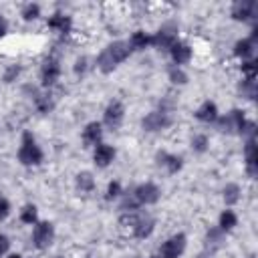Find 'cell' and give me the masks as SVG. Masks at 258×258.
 Segmentation results:
<instances>
[{"label": "cell", "instance_id": "cell-1", "mask_svg": "<svg viewBox=\"0 0 258 258\" xmlns=\"http://www.w3.org/2000/svg\"><path fill=\"white\" fill-rule=\"evenodd\" d=\"M216 127L228 135H240L244 139L256 137V123L250 121L242 109H230L226 115H220L216 119Z\"/></svg>", "mask_w": 258, "mask_h": 258}, {"label": "cell", "instance_id": "cell-2", "mask_svg": "<svg viewBox=\"0 0 258 258\" xmlns=\"http://www.w3.org/2000/svg\"><path fill=\"white\" fill-rule=\"evenodd\" d=\"M131 56V48L127 44V40H113L109 42L95 58V64L97 69L103 73V75H109L113 73L119 64H123L127 58Z\"/></svg>", "mask_w": 258, "mask_h": 258}, {"label": "cell", "instance_id": "cell-3", "mask_svg": "<svg viewBox=\"0 0 258 258\" xmlns=\"http://www.w3.org/2000/svg\"><path fill=\"white\" fill-rule=\"evenodd\" d=\"M16 157L26 167H36V165H40L44 161V151H42V147L38 145L36 137L30 131H22Z\"/></svg>", "mask_w": 258, "mask_h": 258}, {"label": "cell", "instance_id": "cell-4", "mask_svg": "<svg viewBox=\"0 0 258 258\" xmlns=\"http://www.w3.org/2000/svg\"><path fill=\"white\" fill-rule=\"evenodd\" d=\"M187 248V236L183 232L171 234L165 242H161L157 250V258H181Z\"/></svg>", "mask_w": 258, "mask_h": 258}, {"label": "cell", "instance_id": "cell-5", "mask_svg": "<svg viewBox=\"0 0 258 258\" xmlns=\"http://www.w3.org/2000/svg\"><path fill=\"white\" fill-rule=\"evenodd\" d=\"M32 246L36 250H46L52 246L54 242V226L52 222L48 220H38L34 226H32Z\"/></svg>", "mask_w": 258, "mask_h": 258}, {"label": "cell", "instance_id": "cell-6", "mask_svg": "<svg viewBox=\"0 0 258 258\" xmlns=\"http://www.w3.org/2000/svg\"><path fill=\"white\" fill-rule=\"evenodd\" d=\"M62 75V67H60V60L56 56H46L40 64V71H38V77H40V85L42 89H50L58 83Z\"/></svg>", "mask_w": 258, "mask_h": 258}, {"label": "cell", "instance_id": "cell-7", "mask_svg": "<svg viewBox=\"0 0 258 258\" xmlns=\"http://www.w3.org/2000/svg\"><path fill=\"white\" fill-rule=\"evenodd\" d=\"M131 194H133L135 202L139 204V208H143V206H155L161 200V187L157 183H153V181H143V183L135 185L131 189Z\"/></svg>", "mask_w": 258, "mask_h": 258}, {"label": "cell", "instance_id": "cell-8", "mask_svg": "<svg viewBox=\"0 0 258 258\" xmlns=\"http://www.w3.org/2000/svg\"><path fill=\"white\" fill-rule=\"evenodd\" d=\"M171 123H173L171 113H165L161 109H155V111H149L141 119V129L147 131V133H159V131H165Z\"/></svg>", "mask_w": 258, "mask_h": 258}, {"label": "cell", "instance_id": "cell-9", "mask_svg": "<svg viewBox=\"0 0 258 258\" xmlns=\"http://www.w3.org/2000/svg\"><path fill=\"white\" fill-rule=\"evenodd\" d=\"M175 40H179V36H177V26L173 22L161 24L157 28V32L151 34V46H155L159 50H169Z\"/></svg>", "mask_w": 258, "mask_h": 258}, {"label": "cell", "instance_id": "cell-10", "mask_svg": "<svg viewBox=\"0 0 258 258\" xmlns=\"http://www.w3.org/2000/svg\"><path fill=\"white\" fill-rule=\"evenodd\" d=\"M123 119H125V105L119 101V99H113L107 103L105 111H103V121L101 125H105L107 129L111 131H117L121 125H123Z\"/></svg>", "mask_w": 258, "mask_h": 258}, {"label": "cell", "instance_id": "cell-11", "mask_svg": "<svg viewBox=\"0 0 258 258\" xmlns=\"http://www.w3.org/2000/svg\"><path fill=\"white\" fill-rule=\"evenodd\" d=\"M230 16L236 22H254L258 16V2L254 0H236L230 6Z\"/></svg>", "mask_w": 258, "mask_h": 258}, {"label": "cell", "instance_id": "cell-12", "mask_svg": "<svg viewBox=\"0 0 258 258\" xmlns=\"http://www.w3.org/2000/svg\"><path fill=\"white\" fill-rule=\"evenodd\" d=\"M256 40H258V28L254 26V28H252V32H250V36L238 38V40L234 42V48H232L234 56H236V58H238L240 62H244V60H250V58H254V50H256Z\"/></svg>", "mask_w": 258, "mask_h": 258}, {"label": "cell", "instance_id": "cell-13", "mask_svg": "<svg viewBox=\"0 0 258 258\" xmlns=\"http://www.w3.org/2000/svg\"><path fill=\"white\" fill-rule=\"evenodd\" d=\"M26 91L30 93V101L34 105V109L40 113V115H46L54 109V97L50 93V89H34V87H26Z\"/></svg>", "mask_w": 258, "mask_h": 258}, {"label": "cell", "instance_id": "cell-14", "mask_svg": "<svg viewBox=\"0 0 258 258\" xmlns=\"http://www.w3.org/2000/svg\"><path fill=\"white\" fill-rule=\"evenodd\" d=\"M244 167L248 177H256L258 175V145H256V137H248L244 139Z\"/></svg>", "mask_w": 258, "mask_h": 258}, {"label": "cell", "instance_id": "cell-15", "mask_svg": "<svg viewBox=\"0 0 258 258\" xmlns=\"http://www.w3.org/2000/svg\"><path fill=\"white\" fill-rule=\"evenodd\" d=\"M169 56H171V64L183 67L194 58V48L185 40H175L169 48Z\"/></svg>", "mask_w": 258, "mask_h": 258}, {"label": "cell", "instance_id": "cell-16", "mask_svg": "<svg viewBox=\"0 0 258 258\" xmlns=\"http://www.w3.org/2000/svg\"><path fill=\"white\" fill-rule=\"evenodd\" d=\"M155 163H157L159 167H163L167 173H177V171H181V167H183L181 155L169 153V151H165V149H161V151L155 153Z\"/></svg>", "mask_w": 258, "mask_h": 258}, {"label": "cell", "instance_id": "cell-17", "mask_svg": "<svg viewBox=\"0 0 258 258\" xmlns=\"http://www.w3.org/2000/svg\"><path fill=\"white\" fill-rule=\"evenodd\" d=\"M81 139H83L85 147H97L99 143H103V125H101V121H89L81 131Z\"/></svg>", "mask_w": 258, "mask_h": 258}, {"label": "cell", "instance_id": "cell-18", "mask_svg": "<svg viewBox=\"0 0 258 258\" xmlns=\"http://www.w3.org/2000/svg\"><path fill=\"white\" fill-rule=\"evenodd\" d=\"M115 157H117V149L109 143H99L97 147H93V161L101 169L109 167L115 161Z\"/></svg>", "mask_w": 258, "mask_h": 258}, {"label": "cell", "instance_id": "cell-19", "mask_svg": "<svg viewBox=\"0 0 258 258\" xmlns=\"http://www.w3.org/2000/svg\"><path fill=\"white\" fill-rule=\"evenodd\" d=\"M46 28L56 34H69L73 30V18L64 12H52L46 18Z\"/></svg>", "mask_w": 258, "mask_h": 258}, {"label": "cell", "instance_id": "cell-20", "mask_svg": "<svg viewBox=\"0 0 258 258\" xmlns=\"http://www.w3.org/2000/svg\"><path fill=\"white\" fill-rule=\"evenodd\" d=\"M153 230H155V220H153V216L147 214V212H139V218H137V224H135L131 236L137 238V240H147V238L153 234Z\"/></svg>", "mask_w": 258, "mask_h": 258}, {"label": "cell", "instance_id": "cell-21", "mask_svg": "<svg viewBox=\"0 0 258 258\" xmlns=\"http://www.w3.org/2000/svg\"><path fill=\"white\" fill-rule=\"evenodd\" d=\"M194 117L198 119V121H202V123H208V125H212V123H216V119L220 117V111H218V105L214 103V101H210V99H206L196 111H194Z\"/></svg>", "mask_w": 258, "mask_h": 258}, {"label": "cell", "instance_id": "cell-22", "mask_svg": "<svg viewBox=\"0 0 258 258\" xmlns=\"http://www.w3.org/2000/svg\"><path fill=\"white\" fill-rule=\"evenodd\" d=\"M224 242H226V234H224L218 226H214V228H210V230L206 232V236H204V250L212 256L216 250H220V248L224 246Z\"/></svg>", "mask_w": 258, "mask_h": 258}, {"label": "cell", "instance_id": "cell-23", "mask_svg": "<svg viewBox=\"0 0 258 258\" xmlns=\"http://www.w3.org/2000/svg\"><path fill=\"white\" fill-rule=\"evenodd\" d=\"M75 187H77V191H79V194L89 196V194H93V191H95L97 181H95V177H93V173H91V171H79V173L75 175Z\"/></svg>", "mask_w": 258, "mask_h": 258}, {"label": "cell", "instance_id": "cell-24", "mask_svg": "<svg viewBox=\"0 0 258 258\" xmlns=\"http://www.w3.org/2000/svg\"><path fill=\"white\" fill-rule=\"evenodd\" d=\"M127 44H129L131 52H141V50H145V48L151 46V34H149L147 30H135V32L129 36Z\"/></svg>", "mask_w": 258, "mask_h": 258}, {"label": "cell", "instance_id": "cell-25", "mask_svg": "<svg viewBox=\"0 0 258 258\" xmlns=\"http://www.w3.org/2000/svg\"><path fill=\"white\" fill-rule=\"evenodd\" d=\"M222 200H224V204H226L228 208L236 206V204L242 200V187H240L236 181L226 183V185L222 187Z\"/></svg>", "mask_w": 258, "mask_h": 258}, {"label": "cell", "instance_id": "cell-26", "mask_svg": "<svg viewBox=\"0 0 258 258\" xmlns=\"http://www.w3.org/2000/svg\"><path fill=\"white\" fill-rule=\"evenodd\" d=\"M236 226H238V214H236L234 210H230V208L222 210V214L218 216V228H220L224 234H228V232H232Z\"/></svg>", "mask_w": 258, "mask_h": 258}, {"label": "cell", "instance_id": "cell-27", "mask_svg": "<svg viewBox=\"0 0 258 258\" xmlns=\"http://www.w3.org/2000/svg\"><path fill=\"white\" fill-rule=\"evenodd\" d=\"M167 79L171 81V85H177V87H183L189 81L185 69L183 67H177V64H169L167 67Z\"/></svg>", "mask_w": 258, "mask_h": 258}, {"label": "cell", "instance_id": "cell-28", "mask_svg": "<svg viewBox=\"0 0 258 258\" xmlns=\"http://www.w3.org/2000/svg\"><path fill=\"white\" fill-rule=\"evenodd\" d=\"M18 220H20L22 224H26V226H34V224L38 222V210H36V206H34V204H24V206L20 208Z\"/></svg>", "mask_w": 258, "mask_h": 258}, {"label": "cell", "instance_id": "cell-29", "mask_svg": "<svg viewBox=\"0 0 258 258\" xmlns=\"http://www.w3.org/2000/svg\"><path fill=\"white\" fill-rule=\"evenodd\" d=\"M238 93L246 101H254L256 99V79H242L238 83Z\"/></svg>", "mask_w": 258, "mask_h": 258}, {"label": "cell", "instance_id": "cell-30", "mask_svg": "<svg viewBox=\"0 0 258 258\" xmlns=\"http://www.w3.org/2000/svg\"><path fill=\"white\" fill-rule=\"evenodd\" d=\"M40 12H42V8H40V4H36V2H26V4L20 8V16H22V20H26V22L36 20V18L40 16Z\"/></svg>", "mask_w": 258, "mask_h": 258}, {"label": "cell", "instance_id": "cell-31", "mask_svg": "<svg viewBox=\"0 0 258 258\" xmlns=\"http://www.w3.org/2000/svg\"><path fill=\"white\" fill-rule=\"evenodd\" d=\"M210 149V137L206 133H196L191 137V151L194 153H206Z\"/></svg>", "mask_w": 258, "mask_h": 258}, {"label": "cell", "instance_id": "cell-32", "mask_svg": "<svg viewBox=\"0 0 258 258\" xmlns=\"http://www.w3.org/2000/svg\"><path fill=\"white\" fill-rule=\"evenodd\" d=\"M121 196H123V185H121V181L111 179V181L107 183V187H105V200H107V202H115V200H119Z\"/></svg>", "mask_w": 258, "mask_h": 258}, {"label": "cell", "instance_id": "cell-33", "mask_svg": "<svg viewBox=\"0 0 258 258\" xmlns=\"http://www.w3.org/2000/svg\"><path fill=\"white\" fill-rule=\"evenodd\" d=\"M20 73H22V67L20 64H8L4 69V73H2V83H6V85L14 83L20 77Z\"/></svg>", "mask_w": 258, "mask_h": 258}, {"label": "cell", "instance_id": "cell-34", "mask_svg": "<svg viewBox=\"0 0 258 258\" xmlns=\"http://www.w3.org/2000/svg\"><path fill=\"white\" fill-rule=\"evenodd\" d=\"M240 71H242V79H256V73H258V64L254 58L250 60H244L240 64Z\"/></svg>", "mask_w": 258, "mask_h": 258}, {"label": "cell", "instance_id": "cell-35", "mask_svg": "<svg viewBox=\"0 0 258 258\" xmlns=\"http://www.w3.org/2000/svg\"><path fill=\"white\" fill-rule=\"evenodd\" d=\"M89 71V58L87 56H79L73 64V73L75 77H85V73Z\"/></svg>", "mask_w": 258, "mask_h": 258}, {"label": "cell", "instance_id": "cell-36", "mask_svg": "<svg viewBox=\"0 0 258 258\" xmlns=\"http://www.w3.org/2000/svg\"><path fill=\"white\" fill-rule=\"evenodd\" d=\"M10 214H12V204H10V200L4 198V196H0V222L8 220Z\"/></svg>", "mask_w": 258, "mask_h": 258}, {"label": "cell", "instance_id": "cell-37", "mask_svg": "<svg viewBox=\"0 0 258 258\" xmlns=\"http://www.w3.org/2000/svg\"><path fill=\"white\" fill-rule=\"evenodd\" d=\"M10 250V238L6 234H0V258H4Z\"/></svg>", "mask_w": 258, "mask_h": 258}, {"label": "cell", "instance_id": "cell-38", "mask_svg": "<svg viewBox=\"0 0 258 258\" xmlns=\"http://www.w3.org/2000/svg\"><path fill=\"white\" fill-rule=\"evenodd\" d=\"M6 32H8V22H6V18L0 14V38H4Z\"/></svg>", "mask_w": 258, "mask_h": 258}, {"label": "cell", "instance_id": "cell-39", "mask_svg": "<svg viewBox=\"0 0 258 258\" xmlns=\"http://www.w3.org/2000/svg\"><path fill=\"white\" fill-rule=\"evenodd\" d=\"M4 258H22V256H20V254H6Z\"/></svg>", "mask_w": 258, "mask_h": 258}, {"label": "cell", "instance_id": "cell-40", "mask_svg": "<svg viewBox=\"0 0 258 258\" xmlns=\"http://www.w3.org/2000/svg\"><path fill=\"white\" fill-rule=\"evenodd\" d=\"M56 258H62V256H56Z\"/></svg>", "mask_w": 258, "mask_h": 258}]
</instances>
